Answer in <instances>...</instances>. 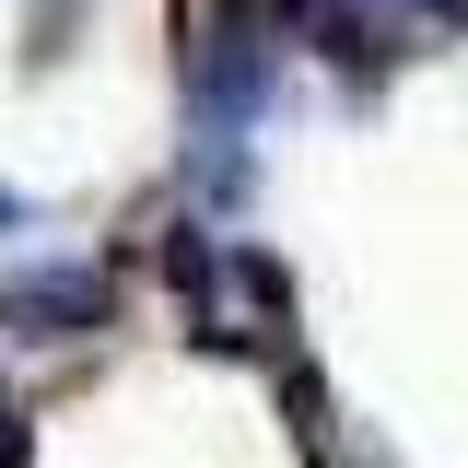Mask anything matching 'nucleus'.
Returning a JSON list of instances; mask_svg holds the SVG:
<instances>
[{
    "mask_svg": "<svg viewBox=\"0 0 468 468\" xmlns=\"http://www.w3.org/2000/svg\"><path fill=\"white\" fill-rule=\"evenodd\" d=\"M94 316H106V270H94V258H58L36 282H12V328H24V340H70V328H94Z\"/></svg>",
    "mask_w": 468,
    "mask_h": 468,
    "instance_id": "obj_1",
    "label": "nucleus"
},
{
    "mask_svg": "<svg viewBox=\"0 0 468 468\" xmlns=\"http://www.w3.org/2000/svg\"><path fill=\"white\" fill-rule=\"evenodd\" d=\"M12 457H24V410L0 399V468H12Z\"/></svg>",
    "mask_w": 468,
    "mask_h": 468,
    "instance_id": "obj_2",
    "label": "nucleus"
}]
</instances>
